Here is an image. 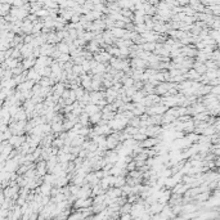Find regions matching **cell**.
Wrapping results in <instances>:
<instances>
[{"mask_svg": "<svg viewBox=\"0 0 220 220\" xmlns=\"http://www.w3.org/2000/svg\"><path fill=\"white\" fill-rule=\"evenodd\" d=\"M101 120H102V112H97V113H94V115L89 116V121L91 124H99L101 122Z\"/></svg>", "mask_w": 220, "mask_h": 220, "instance_id": "1", "label": "cell"}, {"mask_svg": "<svg viewBox=\"0 0 220 220\" xmlns=\"http://www.w3.org/2000/svg\"><path fill=\"white\" fill-rule=\"evenodd\" d=\"M41 192L44 193L45 196H48V195H50V192H52V185H49V184H46V183H44L43 185H41Z\"/></svg>", "mask_w": 220, "mask_h": 220, "instance_id": "2", "label": "cell"}, {"mask_svg": "<svg viewBox=\"0 0 220 220\" xmlns=\"http://www.w3.org/2000/svg\"><path fill=\"white\" fill-rule=\"evenodd\" d=\"M141 216H145V214H144V212H143V214H142ZM139 220H147V219H145V218H139Z\"/></svg>", "mask_w": 220, "mask_h": 220, "instance_id": "3", "label": "cell"}]
</instances>
